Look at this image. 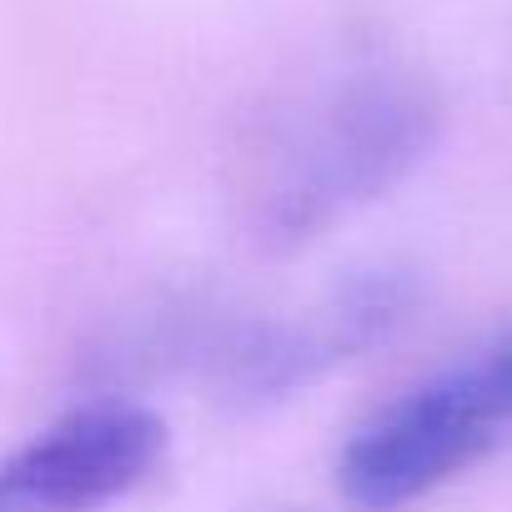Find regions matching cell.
Masks as SVG:
<instances>
[{
  "label": "cell",
  "instance_id": "cell-4",
  "mask_svg": "<svg viewBox=\"0 0 512 512\" xmlns=\"http://www.w3.org/2000/svg\"><path fill=\"white\" fill-rule=\"evenodd\" d=\"M412 297H417V287L407 272L357 277L327 307H317L297 322H282V327H262L246 347H236L231 387L246 397H282V392L312 382L322 367L382 342L412 312Z\"/></svg>",
  "mask_w": 512,
  "mask_h": 512
},
{
  "label": "cell",
  "instance_id": "cell-2",
  "mask_svg": "<svg viewBox=\"0 0 512 512\" xmlns=\"http://www.w3.org/2000/svg\"><path fill=\"white\" fill-rule=\"evenodd\" d=\"M512 437V332L372 417L337 462L357 512H402Z\"/></svg>",
  "mask_w": 512,
  "mask_h": 512
},
{
  "label": "cell",
  "instance_id": "cell-3",
  "mask_svg": "<svg viewBox=\"0 0 512 512\" xmlns=\"http://www.w3.org/2000/svg\"><path fill=\"white\" fill-rule=\"evenodd\" d=\"M166 452L156 412L101 402L0 457V512H96L151 477Z\"/></svg>",
  "mask_w": 512,
  "mask_h": 512
},
{
  "label": "cell",
  "instance_id": "cell-1",
  "mask_svg": "<svg viewBox=\"0 0 512 512\" xmlns=\"http://www.w3.org/2000/svg\"><path fill=\"white\" fill-rule=\"evenodd\" d=\"M437 136L432 91L392 61H347L292 91L241 151L246 226L267 246H302L397 186Z\"/></svg>",
  "mask_w": 512,
  "mask_h": 512
}]
</instances>
